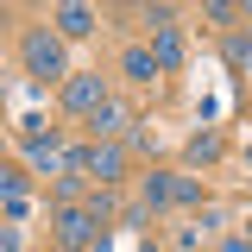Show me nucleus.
Returning <instances> with one entry per match:
<instances>
[{
    "label": "nucleus",
    "instance_id": "f257e3e1",
    "mask_svg": "<svg viewBox=\"0 0 252 252\" xmlns=\"http://www.w3.org/2000/svg\"><path fill=\"white\" fill-rule=\"evenodd\" d=\"M26 69L38 76V82H57L63 76V38L57 32H44V26L26 32Z\"/></svg>",
    "mask_w": 252,
    "mask_h": 252
},
{
    "label": "nucleus",
    "instance_id": "f03ea898",
    "mask_svg": "<svg viewBox=\"0 0 252 252\" xmlns=\"http://www.w3.org/2000/svg\"><path fill=\"white\" fill-rule=\"evenodd\" d=\"M82 177H94L101 189L120 183V177H126V152H120V145H89V152H82Z\"/></svg>",
    "mask_w": 252,
    "mask_h": 252
},
{
    "label": "nucleus",
    "instance_id": "7ed1b4c3",
    "mask_svg": "<svg viewBox=\"0 0 252 252\" xmlns=\"http://www.w3.org/2000/svg\"><path fill=\"white\" fill-rule=\"evenodd\" d=\"M57 240H63V252H76V246H89V240H101V220L89 208H63L57 215Z\"/></svg>",
    "mask_w": 252,
    "mask_h": 252
},
{
    "label": "nucleus",
    "instance_id": "20e7f679",
    "mask_svg": "<svg viewBox=\"0 0 252 252\" xmlns=\"http://www.w3.org/2000/svg\"><path fill=\"white\" fill-rule=\"evenodd\" d=\"M101 101H107L101 76H63V107H69V114H94Z\"/></svg>",
    "mask_w": 252,
    "mask_h": 252
},
{
    "label": "nucleus",
    "instance_id": "39448f33",
    "mask_svg": "<svg viewBox=\"0 0 252 252\" xmlns=\"http://www.w3.org/2000/svg\"><path fill=\"white\" fill-rule=\"evenodd\" d=\"M51 26H57V38H89L94 32V6H76V0H69V6L51 13Z\"/></svg>",
    "mask_w": 252,
    "mask_h": 252
},
{
    "label": "nucleus",
    "instance_id": "423d86ee",
    "mask_svg": "<svg viewBox=\"0 0 252 252\" xmlns=\"http://www.w3.org/2000/svg\"><path fill=\"white\" fill-rule=\"evenodd\" d=\"M26 152H32V164H38V170H57V164H63V145H57V132H38V126L26 132Z\"/></svg>",
    "mask_w": 252,
    "mask_h": 252
},
{
    "label": "nucleus",
    "instance_id": "0eeeda50",
    "mask_svg": "<svg viewBox=\"0 0 252 252\" xmlns=\"http://www.w3.org/2000/svg\"><path fill=\"white\" fill-rule=\"evenodd\" d=\"M126 120H132V114H126L120 101H101V107L89 114V126H94V145H101V139H114V132H126Z\"/></svg>",
    "mask_w": 252,
    "mask_h": 252
},
{
    "label": "nucleus",
    "instance_id": "6e6552de",
    "mask_svg": "<svg viewBox=\"0 0 252 252\" xmlns=\"http://www.w3.org/2000/svg\"><path fill=\"white\" fill-rule=\"evenodd\" d=\"M152 63H158V69H177V63H183V38H177V26H164V32H158Z\"/></svg>",
    "mask_w": 252,
    "mask_h": 252
},
{
    "label": "nucleus",
    "instance_id": "1a4fd4ad",
    "mask_svg": "<svg viewBox=\"0 0 252 252\" xmlns=\"http://www.w3.org/2000/svg\"><path fill=\"white\" fill-rule=\"evenodd\" d=\"M126 76H139V82H152V76H158V63H152V51H126Z\"/></svg>",
    "mask_w": 252,
    "mask_h": 252
},
{
    "label": "nucleus",
    "instance_id": "9d476101",
    "mask_svg": "<svg viewBox=\"0 0 252 252\" xmlns=\"http://www.w3.org/2000/svg\"><path fill=\"white\" fill-rule=\"evenodd\" d=\"M164 202H170V177L152 170V177H145V208H164Z\"/></svg>",
    "mask_w": 252,
    "mask_h": 252
},
{
    "label": "nucleus",
    "instance_id": "9b49d317",
    "mask_svg": "<svg viewBox=\"0 0 252 252\" xmlns=\"http://www.w3.org/2000/svg\"><path fill=\"white\" fill-rule=\"evenodd\" d=\"M227 63H233V69H246V63H252V38H246V32L227 38Z\"/></svg>",
    "mask_w": 252,
    "mask_h": 252
},
{
    "label": "nucleus",
    "instance_id": "f8f14e48",
    "mask_svg": "<svg viewBox=\"0 0 252 252\" xmlns=\"http://www.w3.org/2000/svg\"><path fill=\"white\" fill-rule=\"evenodd\" d=\"M13 195H26V177L13 164H0V202H13Z\"/></svg>",
    "mask_w": 252,
    "mask_h": 252
},
{
    "label": "nucleus",
    "instance_id": "ddd939ff",
    "mask_svg": "<svg viewBox=\"0 0 252 252\" xmlns=\"http://www.w3.org/2000/svg\"><path fill=\"white\" fill-rule=\"evenodd\" d=\"M215 152H220V139H215V132H195V139H189V158H195V164H208Z\"/></svg>",
    "mask_w": 252,
    "mask_h": 252
},
{
    "label": "nucleus",
    "instance_id": "4468645a",
    "mask_svg": "<svg viewBox=\"0 0 252 252\" xmlns=\"http://www.w3.org/2000/svg\"><path fill=\"white\" fill-rule=\"evenodd\" d=\"M170 202H202V183L195 177H170Z\"/></svg>",
    "mask_w": 252,
    "mask_h": 252
},
{
    "label": "nucleus",
    "instance_id": "2eb2a0df",
    "mask_svg": "<svg viewBox=\"0 0 252 252\" xmlns=\"http://www.w3.org/2000/svg\"><path fill=\"white\" fill-rule=\"evenodd\" d=\"M233 19H240V6H227V0H215V6H208V26H233Z\"/></svg>",
    "mask_w": 252,
    "mask_h": 252
},
{
    "label": "nucleus",
    "instance_id": "dca6fc26",
    "mask_svg": "<svg viewBox=\"0 0 252 252\" xmlns=\"http://www.w3.org/2000/svg\"><path fill=\"white\" fill-rule=\"evenodd\" d=\"M0 252H19V233L13 227H0Z\"/></svg>",
    "mask_w": 252,
    "mask_h": 252
},
{
    "label": "nucleus",
    "instance_id": "f3484780",
    "mask_svg": "<svg viewBox=\"0 0 252 252\" xmlns=\"http://www.w3.org/2000/svg\"><path fill=\"white\" fill-rule=\"evenodd\" d=\"M220 252H252V240H227V246H220Z\"/></svg>",
    "mask_w": 252,
    "mask_h": 252
},
{
    "label": "nucleus",
    "instance_id": "a211bd4d",
    "mask_svg": "<svg viewBox=\"0 0 252 252\" xmlns=\"http://www.w3.org/2000/svg\"><path fill=\"white\" fill-rule=\"evenodd\" d=\"M82 252H114V246H107V240H89V246H82Z\"/></svg>",
    "mask_w": 252,
    "mask_h": 252
},
{
    "label": "nucleus",
    "instance_id": "6ab92c4d",
    "mask_svg": "<svg viewBox=\"0 0 252 252\" xmlns=\"http://www.w3.org/2000/svg\"><path fill=\"white\" fill-rule=\"evenodd\" d=\"M240 19H246V26H252V6H240Z\"/></svg>",
    "mask_w": 252,
    "mask_h": 252
},
{
    "label": "nucleus",
    "instance_id": "aec40b11",
    "mask_svg": "<svg viewBox=\"0 0 252 252\" xmlns=\"http://www.w3.org/2000/svg\"><path fill=\"white\" fill-rule=\"evenodd\" d=\"M246 240H252V227H246Z\"/></svg>",
    "mask_w": 252,
    "mask_h": 252
}]
</instances>
